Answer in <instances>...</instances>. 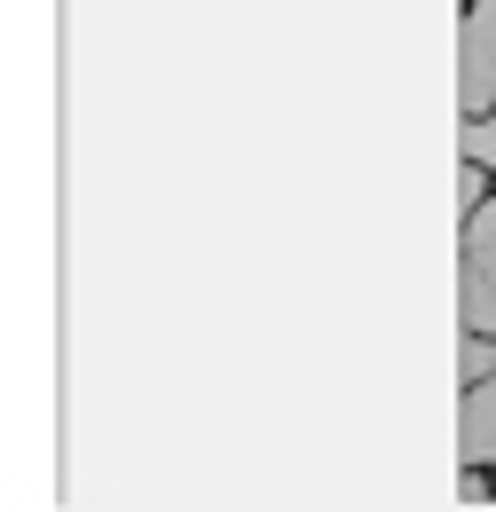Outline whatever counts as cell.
Masks as SVG:
<instances>
[{"label": "cell", "instance_id": "cell-1", "mask_svg": "<svg viewBox=\"0 0 496 512\" xmlns=\"http://www.w3.org/2000/svg\"><path fill=\"white\" fill-rule=\"evenodd\" d=\"M496 103V0H481L457 32V111L481 119Z\"/></svg>", "mask_w": 496, "mask_h": 512}, {"label": "cell", "instance_id": "cell-2", "mask_svg": "<svg viewBox=\"0 0 496 512\" xmlns=\"http://www.w3.org/2000/svg\"><path fill=\"white\" fill-rule=\"evenodd\" d=\"M457 316H465V331H496V245H465V268H457Z\"/></svg>", "mask_w": 496, "mask_h": 512}, {"label": "cell", "instance_id": "cell-3", "mask_svg": "<svg viewBox=\"0 0 496 512\" xmlns=\"http://www.w3.org/2000/svg\"><path fill=\"white\" fill-rule=\"evenodd\" d=\"M457 449H465V465H496V371L465 386V410H457Z\"/></svg>", "mask_w": 496, "mask_h": 512}, {"label": "cell", "instance_id": "cell-4", "mask_svg": "<svg viewBox=\"0 0 496 512\" xmlns=\"http://www.w3.org/2000/svg\"><path fill=\"white\" fill-rule=\"evenodd\" d=\"M457 371H465V386H473V379H489V371H496V347H489V331H465V347H457Z\"/></svg>", "mask_w": 496, "mask_h": 512}, {"label": "cell", "instance_id": "cell-5", "mask_svg": "<svg viewBox=\"0 0 496 512\" xmlns=\"http://www.w3.org/2000/svg\"><path fill=\"white\" fill-rule=\"evenodd\" d=\"M465 158H473V166H496V119H489V111L465 119Z\"/></svg>", "mask_w": 496, "mask_h": 512}, {"label": "cell", "instance_id": "cell-6", "mask_svg": "<svg viewBox=\"0 0 496 512\" xmlns=\"http://www.w3.org/2000/svg\"><path fill=\"white\" fill-rule=\"evenodd\" d=\"M465 245H496V205H481V213H465Z\"/></svg>", "mask_w": 496, "mask_h": 512}]
</instances>
